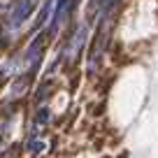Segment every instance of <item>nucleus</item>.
<instances>
[{
    "mask_svg": "<svg viewBox=\"0 0 158 158\" xmlns=\"http://www.w3.org/2000/svg\"><path fill=\"white\" fill-rule=\"evenodd\" d=\"M28 149H30V153H42L47 149V144L44 142H37V139H33V142L28 144Z\"/></svg>",
    "mask_w": 158,
    "mask_h": 158,
    "instance_id": "20e7f679",
    "label": "nucleus"
},
{
    "mask_svg": "<svg viewBox=\"0 0 158 158\" xmlns=\"http://www.w3.org/2000/svg\"><path fill=\"white\" fill-rule=\"evenodd\" d=\"M35 121L44 126L47 121H49V112H47V109H40V112H37V116H35Z\"/></svg>",
    "mask_w": 158,
    "mask_h": 158,
    "instance_id": "39448f33",
    "label": "nucleus"
},
{
    "mask_svg": "<svg viewBox=\"0 0 158 158\" xmlns=\"http://www.w3.org/2000/svg\"><path fill=\"white\" fill-rule=\"evenodd\" d=\"M40 0H16L14 7L10 10V19H7V28L14 33V30H19L21 26L26 23V21L30 19V14L35 12V7H37Z\"/></svg>",
    "mask_w": 158,
    "mask_h": 158,
    "instance_id": "f257e3e1",
    "label": "nucleus"
},
{
    "mask_svg": "<svg viewBox=\"0 0 158 158\" xmlns=\"http://www.w3.org/2000/svg\"><path fill=\"white\" fill-rule=\"evenodd\" d=\"M86 37H89V26L84 23V26H79L77 33L70 37L68 47H65V51H63L65 65H72L74 60L79 58V54H81V49H84V44H86Z\"/></svg>",
    "mask_w": 158,
    "mask_h": 158,
    "instance_id": "f03ea898",
    "label": "nucleus"
},
{
    "mask_svg": "<svg viewBox=\"0 0 158 158\" xmlns=\"http://www.w3.org/2000/svg\"><path fill=\"white\" fill-rule=\"evenodd\" d=\"M26 89H28V77L23 74V79H16V84H14V89H12L10 98H21V95L26 93Z\"/></svg>",
    "mask_w": 158,
    "mask_h": 158,
    "instance_id": "7ed1b4c3",
    "label": "nucleus"
}]
</instances>
